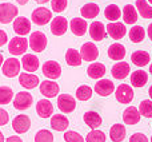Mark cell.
Returning a JSON list of instances; mask_svg holds the SVG:
<instances>
[{"label":"cell","mask_w":152,"mask_h":142,"mask_svg":"<svg viewBox=\"0 0 152 142\" xmlns=\"http://www.w3.org/2000/svg\"><path fill=\"white\" fill-rule=\"evenodd\" d=\"M19 10L12 3H1L0 4V23L8 24L16 19Z\"/></svg>","instance_id":"cell-1"},{"label":"cell","mask_w":152,"mask_h":142,"mask_svg":"<svg viewBox=\"0 0 152 142\" xmlns=\"http://www.w3.org/2000/svg\"><path fill=\"white\" fill-rule=\"evenodd\" d=\"M20 69H21L20 61H18L16 58H8L3 62L1 72L7 78H15L16 75L20 74Z\"/></svg>","instance_id":"cell-2"},{"label":"cell","mask_w":152,"mask_h":142,"mask_svg":"<svg viewBox=\"0 0 152 142\" xmlns=\"http://www.w3.org/2000/svg\"><path fill=\"white\" fill-rule=\"evenodd\" d=\"M28 46L35 53H42V51H44L45 47H47V36H45L42 31L32 32L31 36H29V40H28Z\"/></svg>","instance_id":"cell-3"},{"label":"cell","mask_w":152,"mask_h":142,"mask_svg":"<svg viewBox=\"0 0 152 142\" xmlns=\"http://www.w3.org/2000/svg\"><path fill=\"white\" fill-rule=\"evenodd\" d=\"M27 48H28V40L23 36H15L8 43V51L15 56L24 55Z\"/></svg>","instance_id":"cell-4"},{"label":"cell","mask_w":152,"mask_h":142,"mask_svg":"<svg viewBox=\"0 0 152 142\" xmlns=\"http://www.w3.org/2000/svg\"><path fill=\"white\" fill-rule=\"evenodd\" d=\"M31 20L37 26H44L48 21L52 20V12L45 7H39L36 10H34L31 15Z\"/></svg>","instance_id":"cell-5"},{"label":"cell","mask_w":152,"mask_h":142,"mask_svg":"<svg viewBox=\"0 0 152 142\" xmlns=\"http://www.w3.org/2000/svg\"><path fill=\"white\" fill-rule=\"evenodd\" d=\"M58 107L61 113L69 114L76 109V101L69 94H60L58 97Z\"/></svg>","instance_id":"cell-6"},{"label":"cell","mask_w":152,"mask_h":142,"mask_svg":"<svg viewBox=\"0 0 152 142\" xmlns=\"http://www.w3.org/2000/svg\"><path fill=\"white\" fill-rule=\"evenodd\" d=\"M32 95L27 91H20L16 94V97L13 98V107L16 110H26V109H29L32 105Z\"/></svg>","instance_id":"cell-7"},{"label":"cell","mask_w":152,"mask_h":142,"mask_svg":"<svg viewBox=\"0 0 152 142\" xmlns=\"http://www.w3.org/2000/svg\"><path fill=\"white\" fill-rule=\"evenodd\" d=\"M31 127V119L26 114H20V115L15 117L12 121V129L15 130L18 134H24L27 133Z\"/></svg>","instance_id":"cell-8"},{"label":"cell","mask_w":152,"mask_h":142,"mask_svg":"<svg viewBox=\"0 0 152 142\" xmlns=\"http://www.w3.org/2000/svg\"><path fill=\"white\" fill-rule=\"evenodd\" d=\"M115 97L116 101L120 103H131V101L134 99V90L131 86L123 83L120 86H118L115 91Z\"/></svg>","instance_id":"cell-9"},{"label":"cell","mask_w":152,"mask_h":142,"mask_svg":"<svg viewBox=\"0 0 152 142\" xmlns=\"http://www.w3.org/2000/svg\"><path fill=\"white\" fill-rule=\"evenodd\" d=\"M42 70L47 79H58L61 75V67L56 61H47Z\"/></svg>","instance_id":"cell-10"},{"label":"cell","mask_w":152,"mask_h":142,"mask_svg":"<svg viewBox=\"0 0 152 142\" xmlns=\"http://www.w3.org/2000/svg\"><path fill=\"white\" fill-rule=\"evenodd\" d=\"M80 56L83 61H87V62H94L97 59L99 56V50L97 47L91 42H87L81 46L80 48Z\"/></svg>","instance_id":"cell-11"},{"label":"cell","mask_w":152,"mask_h":142,"mask_svg":"<svg viewBox=\"0 0 152 142\" xmlns=\"http://www.w3.org/2000/svg\"><path fill=\"white\" fill-rule=\"evenodd\" d=\"M40 92L44 95L45 98H55L58 97V94L60 92V87L56 82L53 81H44L40 83Z\"/></svg>","instance_id":"cell-12"},{"label":"cell","mask_w":152,"mask_h":142,"mask_svg":"<svg viewBox=\"0 0 152 142\" xmlns=\"http://www.w3.org/2000/svg\"><path fill=\"white\" fill-rule=\"evenodd\" d=\"M105 31L108 32L112 39L119 40V39H123L124 35L127 34V28L123 23H119V21H112L110 23L107 27H105Z\"/></svg>","instance_id":"cell-13"},{"label":"cell","mask_w":152,"mask_h":142,"mask_svg":"<svg viewBox=\"0 0 152 142\" xmlns=\"http://www.w3.org/2000/svg\"><path fill=\"white\" fill-rule=\"evenodd\" d=\"M68 30V20L63 16H58V18L52 19L51 21V32L56 36H61L64 35Z\"/></svg>","instance_id":"cell-14"},{"label":"cell","mask_w":152,"mask_h":142,"mask_svg":"<svg viewBox=\"0 0 152 142\" xmlns=\"http://www.w3.org/2000/svg\"><path fill=\"white\" fill-rule=\"evenodd\" d=\"M89 36L91 39H94L95 42H102L105 36H107V32H105V26L102 21H94L89 26Z\"/></svg>","instance_id":"cell-15"},{"label":"cell","mask_w":152,"mask_h":142,"mask_svg":"<svg viewBox=\"0 0 152 142\" xmlns=\"http://www.w3.org/2000/svg\"><path fill=\"white\" fill-rule=\"evenodd\" d=\"M19 83L24 89L31 90V89H35L40 83V81H39V76L32 72H21L19 74Z\"/></svg>","instance_id":"cell-16"},{"label":"cell","mask_w":152,"mask_h":142,"mask_svg":"<svg viewBox=\"0 0 152 142\" xmlns=\"http://www.w3.org/2000/svg\"><path fill=\"white\" fill-rule=\"evenodd\" d=\"M113 91H115V86L110 79H99V82H96L95 84V92H97L100 97H108Z\"/></svg>","instance_id":"cell-17"},{"label":"cell","mask_w":152,"mask_h":142,"mask_svg":"<svg viewBox=\"0 0 152 142\" xmlns=\"http://www.w3.org/2000/svg\"><path fill=\"white\" fill-rule=\"evenodd\" d=\"M21 67L27 71V72H35L39 69V59L37 56H35L34 54H24L23 58H21Z\"/></svg>","instance_id":"cell-18"},{"label":"cell","mask_w":152,"mask_h":142,"mask_svg":"<svg viewBox=\"0 0 152 142\" xmlns=\"http://www.w3.org/2000/svg\"><path fill=\"white\" fill-rule=\"evenodd\" d=\"M13 31L18 35L23 36V35H27L31 32V21L27 18L21 16V18H16L13 20Z\"/></svg>","instance_id":"cell-19"},{"label":"cell","mask_w":152,"mask_h":142,"mask_svg":"<svg viewBox=\"0 0 152 142\" xmlns=\"http://www.w3.org/2000/svg\"><path fill=\"white\" fill-rule=\"evenodd\" d=\"M36 113L40 118H48L53 114V106L50 101L45 99H40L36 103Z\"/></svg>","instance_id":"cell-20"},{"label":"cell","mask_w":152,"mask_h":142,"mask_svg":"<svg viewBox=\"0 0 152 142\" xmlns=\"http://www.w3.org/2000/svg\"><path fill=\"white\" fill-rule=\"evenodd\" d=\"M140 113L135 106H128V107L124 110L123 113V121L126 125H136L137 122L140 121Z\"/></svg>","instance_id":"cell-21"},{"label":"cell","mask_w":152,"mask_h":142,"mask_svg":"<svg viewBox=\"0 0 152 142\" xmlns=\"http://www.w3.org/2000/svg\"><path fill=\"white\" fill-rule=\"evenodd\" d=\"M69 28H71V32L76 36H83L84 34L87 32V21L86 19H81V18H75L69 21Z\"/></svg>","instance_id":"cell-22"},{"label":"cell","mask_w":152,"mask_h":142,"mask_svg":"<svg viewBox=\"0 0 152 142\" xmlns=\"http://www.w3.org/2000/svg\"><path fill=\"white\" fill-rule=\"evenodd\" d=\"M69 126V122L66 115L63 114H55L51 118V127L56 132H66Z\"/></svg>","instance_id":"cell-23"},{"label":"cell","mask_w":152,"mask_h":142,"mask_svg":"<svg viewBox=\"0 0 152 142\" xmlns=\"http://www.w3.org/2000/svg\"><path fill=\"white\" fill-rule=\"evenodd\" d=\"M129 64L127 62H118L111 70V74L115 79H124L129 74Z\"/></svg>","instance_id":"cell-24"},{"label":"cell","mask_w":152,"mask_h":142,"mask_svg":"<svg viewBox=\"0 0 152 142\" xmlns=\"http://www.w3.org/2000/svg\"><path fill=\"white\" fill-rule=\"evenodd\" d=\"M108 56L112 61H123L126 56V47L120 43H113L108 48Z\"/></svg>","instance_id":"cell-25"},{"label":"cell","mask_w":152,"mask_h":142,"mask_svg":"<svg viewBox=\"0 0 152 142\" xmlns=\"http://www.w3.org/2000/svg\"><path fill=\"white\" fill-rule=\"evenodd\" d=\"M131 61L135 66L143 67V66L150 63V54H148L147 51H143V50L135 51V53H132V55H131Z\"/></svg>","instance_id":"cell-26"},{"label":"cell","mask_w":152,"mask_h":142,"mask_svg":"<svg viewBox=\"0 0 152 142\" xmlns=\"http://www.w3.org/2000/svg\"><path fill=\"white\" fill-rule=\"evenodd\" d=\"M110 138L112 142H121L126 138V127L121 124H115L110 129Z\"/></svg>","instance_id":"cell-27"},{"label":"cell","mask_w":152,"mask_h":142,"mask_svg":"<svg viewBox=\"0 0 152 142\" xmlns=\"http://www.w3.org/2000/svg\"><path fill=\"white\" fill-rule=\"evenodd\" d=\"M83 119L87 126H89L94 130H96L97 127L102 125V117H100L96 111H87V113L84 114Z\"/></svg>","instance_id":"cell-28"},{"label":"cell","mask_w":152,"mask_h":142,"mask_svg":"<svg viewBox=\"0 0 152 142\" xmlns=\"http://www.w3.org/2000/svg\"><path fill=\"white\" fill-rule=\"evenodd\" d=\"M148 82V74L144 70H136L131 74V84L134 87H143Z\"/></svg>","instance_id":"cell-29"},{"label":"cell","mask_w":152,"mask_h":142,"mask_svg":"<svg viewBox=\"0 0 152 142\" xmlns=\"http://www.w3.org/2000/svg\"><path fill=\"white\" fill-rule=\"evenodd\" d=\"M87 74L92 79H102L105 75V66L103 63H91L87 69Z\"/></svg>","instance_id":"cell-30"},{"label":"cell","mask_w":152,"mask_h":142,"mask_svg":"<svg viewBox=\"0 0 152 142\" xmlns=\"http://www.w3.org/2000/svg\"><path fill=\"white\" fill-rule=\"evenodd\" d=\"M99 12H100V8L95 3H87L80 10V13L84 19H94L99 15Z\"/></svg>","instance_id":"cell-31"},{"label":"cell","mask_w":152,"mask_h":142,"mask_svg":"<svg viewBox=\"0 0 152 142\" xmlns=\"http://www.w3.org/2000/svg\"><path fill=\"white\" fill-rule=\"evenodd\" d=\"M123 19L126 24H135L137 21V11L132 4H127L123 8Z\"/></svg>","instance_id":"cell-32"},{"label":"cell","mask_w":152,"mask_h":142,"mask_svg":"<svg viewBox=\"0 0 152 142\" xmlns=\"http://www.w3.org/2000/svg\"><path fill=\"white\" fill-rule=\"evenodd\" d=\"M136 8L140 16L144 19H152V5L147 0H136Z\"/></svg>","instance_id":"cell-33"},{"label":"cell","mask_w":152,"mask_h":142,"mask_svg":"<svg viewBox=\"0 0 152 142\" xmlns=\"http://www.w3.org/2000/svg\"><path fill=\"white\" fill-rule=\"evenodd\" d=\"M66 62L68 66H80L81 62H83V59H81L80 56V53H79L77 50H75V48H69V50H67L66 53Z\"/></svg>","instance_id":"cell-34"},{"label":"cell","mask_w":152,"mask_h":142,"mask_svg":"<svg viewBox=\"0 0 152 142\" xmlns=\"http://www.w3.org/2000/svg\"><path fill=\"white\" fill-rule=\"evenodd\" d=\"M128 35H129V40H131L132 43H140V42H143V39H144L145 31L142 26H134L131 30H129Z\"/></svg>","instance_id":"cell-35"},{"label":"cell","mask_w":152,"mask_h":142,"mask_svg":"<svg viewBox=\"0 0 152 142\" xmlns=\"http://www.w3.org/2000/svg\"><path fill=\"white\" fill-rule=\"evenodd\" d=\"M104 16H105V19H108L110 21H116L121 16V11L116 4H110L108 7H105Z\"/></svg>","instance_id":"cell-36"},{"label":"cell","mask_w":152,"mask_h":142,"mask_svg":"<svg viewBox=\"0 0 152 142\" xmlns=\"http://www.w3.org/2000/svg\"><path fill=\"white\" fill-rule=\"evenodd\" d=\"M13 91L8 86H0V105H7L12 101Z\"/></svg>","instance_id":"cell-37"},{"label":"cell","mask_w":152,"mask_h":142,"mask_svg":"<svg viewBox=\"0 0 152 142\" xmlns=\"http://www.w3.org/2000/svg\"><path fill=\"white\" fill-rule=\"evenodd\" d=\"M137 110H139L140 115L145 117V118H152V101L151 99L142 101Z\"/></svg>","instance_id":"cell-38"},{"label":"cell","mask_w":152,"mask_h":142,"mask_svg":"<svg viewBox=\"0 0 152 142\" xmlns=\"http://www.w3.org/2000/svg\"><path fill=\"white\" fill-rule=\"evenodd\" d=\"M92 97V89L87 84H81L80 87H77L76 90V98L79 101H88Z\"/></svg>","instance_id":"cell-39"},{"label":"cell","mask_w":152,"mask_h":142,"mask_svg":"<svg viewBox=\"0 0 152 142\" xmlns=\"http://www.w3.org/2000/svg\"><path fill=\"white\" fill-rule=\"evenodd\" d=\"M35 142H53V134L50 130H39L35 134Z\"/></svg>","instance_id":"cell-40"},{"label":"cell","mask_w":152,"mask_h":142,"mask_svg":"<svg viewBox=\"0 0 152 142\" xmlns=\"http://www.w3.org/2000/svg\"><path fill=\"white\" fill-rule=\"evenodd\" d=\"M86 142H105V134L100 130H92L87 134Z\"/></svg>","instance_id":"cell-41"},{"label":"cell","mask_w":152,"mask_h":142,"mask_svg":"<svg viewBox=\"0 0 152 142\" xmlns=\"http://www.w3.org/2000/svg\"><path fill=\"white\" fill-rule=\"evenodd\" d=\"M64 141L66 142H86L84 141V138L81 137L79 133L72 132V130L64 133Z\"/></svg>","instance_id":"cell-42"},{"label":"cell","mask_w":152,"mask_h":142,"mask_svg":"<svg viewBox=\"0 0 152 142\" xmlns=\"http://www.w3.org/2000/svg\"><path fill=\"white\" fill-rule=\"evenodd\" d=\"M51 7L52 11L60 13L67 8V0H51Z\"/></svg>","instance_id":"cell-43"},{"label":"cell","mask_w":152,"mask_h":142,"mask_svg":"<svg viewBox=\"0 0 152 142\" xmlns=\"http://www.w3.org/2000/svg\"><path fill=\"white\" fill-rule=\"evenodd\" d=\"M129 142H148V138L143 133H135L129 137Z\"/></svg>","instance_id":"cell-44"},{"label":"cell","mask_w":152,"mask_h":142,"mask_svg":"<svg viewBox=\"0 0 152 142\" xmlns=\"http://www.w3.org/2000/svg\"><path fill=\"white\" fill-rule=\"evenodd\" d=\"M8 121H10V114H8L4 109H0V126L7 125Z\"/></svg>","instance_id":"cell-45"},{"label":"cell","mask_w":152,"mask_h":142,"mask_svg":"<svg viewBox=\"0 0 152 142\" xmlns=\"http://www.w3.org/2000/svg\"><path fill=\"white\" fill-rule=\"evenodd\" d=\"M7 40H8L7 32L3 31V30H0V47H1V46H4L5 43H7Z\"/></svg>","instance_id":"cell-46"},{"label":"cell","mask_w":152,"mask_h":142,"mask_svg":"<svg viewBox=\"0 0 152 142\" xmlns=\"http://www.w3.org/2000/svg\"><path fill=\"white\" fill-rule=\"evenodd\" d=\"M5 142H23V141H21V138L18 137V135H12V137H8L7 140H5Z\"/></svg>","instance_id":"cell-47"},{"label":"cell","mask_w":152,"mask_h":142,"mask_svg":"<svg viewBox=\"0 0 152 142\" xmlns=\"http://www.w3.org/2000/svg\"><path fill=\"white\" fill-rule=\"evenodd\" d=\"M147 34H148V38L152 40V23L148 26V31H147Z\"/></svg>","instance_id":"cell-48"},{"label":"cell","mask_w":152,"mask_h":142,"mask_svg":"<svg viewBox=\"0 0 152 142\" xmlns=\"http://www.w3.org/2000/svg\"><path fill=\"white\" fill-rule=\"evenodd\" d=\"M16 1H18V3H19V4L24 5V4H27V3H28V0H16Z\"/></svg>","instance_id":"cell-49"},{"label":"cell","mask_w":152,"mask_h":142,"mask_svg":"<svg viewBox=\"0 0 152 142\" xmlns=\"http://www.w3.org/2000/svg\"><path fill=\"white\" fill-rule=\"evenodd\" d=\"M36 3H39V4H44V3H47L48 0H35Z\"/></svg>","instance_id":"cell-50"},{"label":"cell","mask_w":152,"mask_h":142,"mask_svg":"<svg viewBox=\"0 0 152 142\" xmlns=\"http://www.w3.org/2000/svg\"><path fill=\"white\" fill-rule=\"evenodd\" d=\"M3 62H4V59H3V55L0 54V67L3 66Z\"/></svg>","instance_id":"cell-51"},{"label":"cell","mask_w":152,"mask_h":142,"mask_svg":"<svg viewBox=\"0 0 152 142\" xmlns=\"http://www.w3.org/2000/svg\"><path fill=\"white\" fill-rule=\"evenodd\" d=\"M0 142H4V135H3L1 132H0Z\"/></svg>","instance_id":"cell-52"},{"label":"cell","mask_w":152,"mask_h":142,"mask_svg":"<svg viewBox=\"0 0 152 142\" xmlns=\"http://www.w3.org/2000/svg\"><path fill=\"white\" fill-rule=\"evenodd\" d=\"M148 94H150V97H151V101H152V86L150 87V90H148Z\"/></svg>","instance_id":"cell-53"},{"label":"cell","mask_w":152,"mask_h":142,"mask_svg":"<svg viewBox=\"0 0 152 142\" xmlns=\"http://www.w3.org/2000/svg\"><path fill=\"white\" fill-rule=\"evenodd\" d=\"M150 72H151V74H152V63H151V64H150Z\"/></svg>","instance_id":"cell-54"},{"label":"cell","mask_w":152,"mask_h":142,"mask_svg":"<svg viewBox=\"0 0 152 142\" xmlns=\"http://www.w3.org/2000/svg\"><path fill=\"white\" fill-rule=\"evenodd\" d=\"M147 1H148V3H150V4H152V0H147Z\"/></svg>","instance_id":"cell-55"},{"label":"cell","mask_w":152,"mask_h":142,"mask_svg":"<svg viewBox=\"0 0 152 142\" xmlns=\"http://www.w3.org/2000/svg\"><path fill=\"white\" fill-rule=\"evenodd\" d=\"M151 142H152V137H151Z\"/></svg>","instance_id":"cell-56"}]
</instances>
